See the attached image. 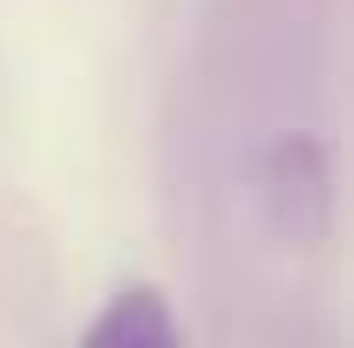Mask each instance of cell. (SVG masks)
Wrapping results in <instances>:
<instances>
[{
    "label": "cell",
    "instance_id": "obj_1",
    "mask_svg": "<svg viewBox=\"0 0 354 348\" xmlns=\"http://www.w3.org/2000/svg\"><path fill=\"white\" fill-rule=\"evenodd\" d=\"M88 342H171V321H164L157 294H130L88 328Z\"/></svg>",
    "mask_w": 354,
    "mask_h": 348
}]
</instances>
